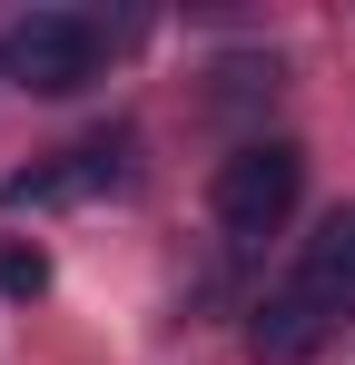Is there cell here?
<instances>
[{"instance_id":"4","label":"cell","mask_w":355,"mask_h":365,"mask_svg":"<svg viewBox=\"0 0 355 365\" xmlns=\"http://www.w3.org/2000/svg\"><path fill=\"white\" fill-rule=\"evenodd\" d=\"M306 287H326L336 306L355 297V207H336V217L316 227V247H306Z\"/></svg>"},{"instance_id":"2","label":"cell","mask_w":355,"mask_h":365,"mask_svg":"<svg viewBox=\"0 0 355 365\" xmlns=\"http://www.w3.org/2000/svg\"><path fill=\"white\" fill-rule=\"evenodd\" d=\"M10 79L20 89H40V99H69V89H89L99 79V20H79V10H30L20 30H10Z\"/></svg>"},{"instance_id":"1","label":"cell","mask_w":355,"mask_h":365,"mask_svg":"<svg viewBox=\"0 0 355 365\" xmlns=\"http://www.w3.org/2000/svg\"><path fill=\"white\" fill-rule=\"evenodd\" d=\"M296 187H306V148H296V138L237 148L227 168H217V227H227V237H277L287 207H296Z\"/></svg>"},{"instance_id":"3","label":"cell","mask_w":355,"mask_h":365,"mask_svg":"<svg viewBox=\"0 0 355 365\" xmlns=\"http://www.w3.org/2000/svg\"><path fill=\"white\" fill-rule=\"evenodd\" d=\"M336 316H346V306L326 297V287H306V277H296V287H277V297L257 306V326H247V356H257V365H306L326 336H336Z\"/></svg>"},{"instance_id":"5","label":"cell","mask_w":355,"mask_h":365,"mask_svg":"<svg viewBox=\"0 0 355 365\" xmlns=\"http://www.w3.org/2000/svg\"><path fill=\"white\" fill-rule=\"evenodd\" d=\"M50 287V257L40 247H0V297H40Z\"/></svg>"}]
</instances>
